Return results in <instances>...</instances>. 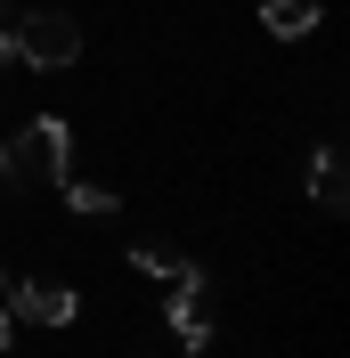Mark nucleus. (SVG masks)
I'll return each instance as SVG.
<instances>
[{"mask_svg":"<svg viewBox=\"0 0 350 358\" xmlns=\"http://www.w3.org/2000/svg\"><path fill=\"white\" fill-rule=\"evenodd\" d=\"M261 24H269V41H309L318 33V0H261Z\"/></svg>","mask_w":350,"mask_h":358,"instance_id":"423d86ee","label":"nucleus"},{"mask_svg":"<svg viewBox=\"0 0 350 358\" xmlns=\"http://www.w3.org/2000/svg\"><path fill=\"white\" fill-rule=\"evenodd\" d=\"M147 358H155V350H147Z\"/></svg>","mask_w":350,"mask_h":358,"instance_id":"ddd939ff","label":"nucleus"},{"mask_svg":"<svg viewBox=\"0 0 350 358\" xmlns=\"http://www.w3.org/2000/svg\"><path fill=\"white\" fill-rule=\"evenodd\" d=\"M0 171H8V187H66V179H74V131H66V114H33V122L0 147Z\"/></svg>","mask_w":350,"mask_h":358,"instance_id":"f257e3e1","label":"nucleus"},{"mask_svg":"<svg viewBox=\"0 0 350 358\" xmlns=\"http://www.w3.org/2000/svg\"><path fill=\"white\" fill-rule=\"evenodd\" d=\"M163 317H172V334L188 342V350H204V342H212V277H204L196 261H188V277H172V285H163Z\"/></svg>","mask_w":350,"mask_h":358,"instance_id":"7ed1b4c3","label":"nucleus"},{"mask_svg":"<svg viewBox=\"0 0 350 358\" xmlns=\"http://www.w3.org/2000/svg\"><path fill=\"white\" fill-rule=\"evenodd\" d=\"M0 24H17V0H0Z\"/></svg>","mask_w":350,"mask_h":358,"instance_id":"9b49d317","label":"nucleus"},{"mask_svg":"<svg viewBox=\"0 0 350 358\" xmlns=\"http://www.w3.org/2000/svg\"><path fill=\"white\" fill-rule=\"evenodd\" d=\"M8 334H17V317H8V310H0V350H8Z\"/></svg>","mask_w":350,"mask_h":358,"instance_id":"9d476101","label":"nucleus"},{"mask_svg":"<svg viewBox=\"0 0 350 358\" xmlns=\"http://www.w3.org/2000/svg\"><path fill=\"white\" fill-rule=\"evenodd\" d=\"M350 203V163H342V147H318L309 155V212H342Z\"/></svg>","mask_w":350,"mask_h":358,"instance_id":"39448f33","label":"nucleus"},{"mask_svg":"<svg viewBox=\"0 0 350 358\" xmlns=\"http://www.w3.org/2000/svg\"><path fill=\"white\" fill-rule=\"evenodd\" d=\"M8 66H17V49H8V24H0V73H8Z\"/></svg>","mask_w":350,"mask_h":358,"instance_id":"1a4fd4ad","label":"nucleus"},{"mask_svg":"<svg viewBox=\"0 0 350 358\" xmlns=\"http://www.w3.org/2000/svg\"><path fill=\"white\" fill-rule=\"evenodd\" d=\"M8 317H33V326H74V317H82V293H74L66 277H33V285H17Z\"/></svg>","mask_w":350,"mask_h":358,"instance_id":"20e7f679","label":"nucleus"},{"mask_svg":"<svg viewBox=\"0 0 350 358\" xmlns=\"http://www.w3.org/2000/svg\"><path fill=\"white\" fill-rule=\"evenodd\" d=\"M8 49H17V66H33V73H66V66H82V24H74L66 8H17Z\"/></svg>","mask_w":350,"mask_h":358,"instance_id":"f03ea898","label":"nucleus"},{"mask_svg":"<svg viewBox=\"0 0 350 358\" xmlns=\"http://www.w3.org/2000/svg\"><path fill=\"white\" fill-rule=\"evenodd\" d=\"M0 285H8V268H0Z\"/></svg>","mask_w":350,"mask_h":358,"instance_id":"f8f14e48","label":"nucleus"},{"mask_svg":"<svg viewBox=\"0 0 350 358\" xmlns=\"http://www.w3.org/2000/svg\"><path fill=\"white\" fill-rule=\"evenodd\" d=\"M66 203H74V220H114V212H122L114 187H82V179H66Z\"/></svg>","mask_w":350,"mask_h":358,"instance_id":"0eeeda50","label":"nucleus"},{"mask_svg":"<svg viewBox=\"0 0 350 358\" xmlns=\"http://www.w3.org/2000/svg\"><path fill=\"white\" fill-rule=\"evenodd\" d=\"M131 268H147V277H188V252H163V245H131Z\"/></svg>","mask_w":350,"mask_h":358,"instance_id":"6e6552de","label":"nucleus"}]
</instances>
